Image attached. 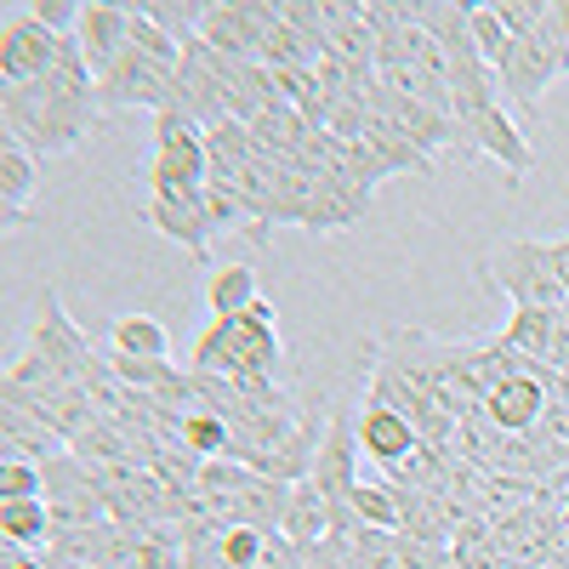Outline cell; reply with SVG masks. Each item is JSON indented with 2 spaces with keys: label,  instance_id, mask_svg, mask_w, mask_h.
Instances as JSON below:
<instances>
[{
  "label": "cell",
  "instance_id": "cell-21",
  "mask_svg": "<svg viewBox=\"0 0 569 569\" xmlns=\"http://www.w3.org/2000/svg\"><path fill=\"white\" fill-rule=\"evenodd\" d=\"M262 291H257V268L251 262H228L206 279V308L211 319H240L246 308H257Z\"/></svg>",
  "mask_w": 569,
  "mask_h": 569
},
{
  "label": "cell",
  "instance_id": "cell-18",
  "mask_svg": "<svg viewBox=\"0 0 569 569\" xmlns=\"http://www.w3.org/2000/svg\"><path fill=\"white\" fill-rule=\"evenodd\" d=\"M206 222H211V240H222V233H246L257 246L273 240V222L233 182H206Z\"/></svg>",
  "mask_w": 569,
  "mask_h": 569
},
{
  "label": "cell",
  "instance_id": "cell-13",
  "mask_svg": "<svg viewBox=\"0 0 569 569\" xmlns=\"http://www.w3.org/2000/svg\"><path fill=\"white\" fill-rule=\"evenodd\" d=\"M142 222L166 233L171 246H182L194 262H211V222H206V188L200 194H149Z\"/></svg>",
  "mask_w": 569,
  "mask_h": 569
},
{
  "label": "cell",
  "instance_id": "cell-4",
  "mask_svg": "<svg viewBox=\"0 0 569 569\" xmlns=\"http://www.w3.org/2000/svg\"><path fill=\"white\" fill-rule=\"evenodd\" d=\"M479 284L501 291L512 308H563L569 291L552 273L547 240H501L496 251L479 257Z\"/></svg>",
  "mask_w": 569,
  "mask_h": 569
},
{
  "label": "cell",
  "instance_id": "cell-8",
  "mask_svg": "<svg viewBox=\"0 0 569 569\" xmlns=\"http://www.w3.org/2000/svg\"><path fill=\"white\" fill-rule=\"evenodd\" d=\"M46 479V507H52V530H80V525H109V496L98 467H86L74 450L40 467Z\"/></svg>",
  "mask_w": 569,
  "mask_h": 569
},
{
  "label": "cell",
  "instance_id": "cell-24",
  "mask_svg": "<svg viewBox=\"0 0 569 569\" xmlns=\"http://www.w3.org/2000/svg\"><path fill=\"white\" fill-rule=\"evenodd\" d=\"M0 541H12V547H46L52 541V507H46V496L0 501Z\"/></svg>",
  "mask_w": 569,
  "mask_h": 569
},
{
  "label": "cell",
  "instance_id": "cell-12",
  "mask_svg": "<svg viewBox=\"0 0 569 569\" xmlns=\"http://www.w3.org/2000/svg\"><path fill=\"white\" fill-rule=\"evenodd\" d=\"M552 393H547V365H530V370H518L507 376V382H496L485 393V421L496 427V433H536L541 416H547Z\"/></svg>",
  "mask_w": 569,
  "mask_h": 569
},
{
  "label": "cell",
  "instance_id": "cell-26",
  "mask_svg": "<svg viewBox=\"0 0 569 569\" xmlns=\"http://www.w3.org/2000/svg\"><path fill=\"white\" fill-rule=\"evenodd\" d=\"M126 46H131V52H142L149 63L171 69V74H177V63H182V40H171L142 7H131V34H126Z\"/></svg>",
  "mask_w": 569,
  "mask_h": 569
},
{
  "label": "cell",
  "instance_id": "cell-27",
  "mask_svg": "<svg viewBox=\"0 0 569 569\" xmlns=\"http://www.w3.org/2000/svg\"><path fill=\"white\" fill-rule=\"evenodd\" d=\"M348 507H353L359 525H376V530H399L405 525V507H399V490L393 485H359Z\"/></svg>",
  "mask_w": 569,
  "mask_h": 569
},
{
  "label": "cell",
  "instance_id": "cell-15",
  "mask_svg": "<svg viewBox=\"0 0 569 569\" xmlns=\"http://www.w3.org/2000/svg\"><path fill=\"white\" fill-rule=\"evenodd\" d=\"M359 450L393 472V467H405V461L421 450V433H416L405 416H393V410H382V405H365V410H359Z\"/></svg>",
  "mask_w": 569,
  "mask_h": 569
},
{
  "label": "cell",
  "instance_id": "cell-37",
  "mask_svg": "<svg viewBox=\"0 0 569 569\" xmlns=\"http://www.w3.org/2000/svg\"><path fill=\"white\" fill-rule=\"evenodd\" d=\"M558 569H569V536H563V547H558Z\"/></svg>",
  "mask_w": 569,
  "mask_h": 569
},
{
  "label": "cell",
  "instance_id": "cell-34",
  "mask_svg": "<svg viewBox=\"0 0 569 569\" xmlns=\"http://www.w3.org/2000/svg\"><path fill=\"white\" fill-rule=\"evenodd\" d=\"M0 569H52V563H46V547H12V541H0Z\"/></svg>",
  "mask_w": 569,
  "mask_h": 569
},
{
  "label": "cell",
  "instance_id": "cell-16",
  "mask_svg": "<svg viewBox=\"0 0 569 569\" xmlns=\"http://www.w3.org/2000/svg\"><path fill=\"white\" fill-rule=\"evenodd\" d=\"M126 34H131V7H109V0H91V7L80 12V52L91 63V74H103L120 52H126Z\"/></svg>",
  "mask_w": 569,
  "mask_h": 569
},
{
  "label": "cell",
  "instance_id": "cell-2",
  "mask_svg": "<svg viewBox=\"0 0 569 569\" xmlns=\"http://www.w3.org/2000/svg\"><path fill=\"white\" fill-rule=\"evenodd\" d=\"M188 370H211V376H228V382H279L284 342H279L273 302L262 297L240 319H211L200 330L194 353H188Z\"/></svg>",
  "mask_w": 569,
  "mask_h": 569
},
{
  "label": "cell",
  "instance_id": "cell-9",
  "mask_svg": "<svg viewBox=\"0 0 569 569\" xmlns=\"http://www.w3.org/2000/svg\"><path fill=\"white\" fill-rule=\"evenodd\" d=\"M29 353H40L52 370H63L69 382H86L91 359H98L86 342V330L69 319V308L52 284H40V313H34V330H29Z\"/></svg>",
  "mask_w": 569,
  "mask_h": 569
},
{
  "label": "cell",
  "instance_id": "cell-28",
  "mask_svg": "<svg viewBox=\"0 0 569 569\" xmlns=\"http://www.w3.org/2000/svg\"><path fill=\"white\" fill-rule=\"evenodd\" d=\"M142 12H149L171 40H194L200 23H206V0H149Z\"/></svg>",
  "mask_w": 569,
  "mask_h": 569
},
{
  "label": "cell",
  "instance_id": "cell-1",
  "mask_svg": "<svg viewBox=\"0 0 569 569\" xmlns=\"http://www.w3.org/2000/svg\"><path fill=\"white\" fill-rule=\"evenodd\" d=\"M0 126H7V137L18 142V149H29L34 160L69 154L103 126L98 74H91L74 34L58 46V63H52L46 80L0 86Z\"/></svg>",
  "mask_w": 569,
  "mask_h": 569
},
{
  "label": "cell",
  "instance_id": "cell-32",
  "mask_svg": "<svg viewBox=\"0 0 569 569\" xmlns=\"http://www.w3.org/2000/svg\"><path fill=\"white\" fill-rule=\"evenodd\" d=\"M29 12H34L46 29H52V34L69 40V34L80 29V12H86V7H80V0H29Z\"/></svg>",
  "mask_w": 569,
  "mask_h": 569
},
{
  "label": "cell",
  "instance_id": "cell-31",
  "mask_svg": "<svg viewBox=\"0 0 569 569\" xmlns=\"http://www.w3.org/2000/svg\"><path fill=\"white\" fill-rule=\"evenodd\" d=\"M472 40H479V52H485V63L496 69V58L507 52V29H501V18H496V7H472Z\"/></svg>",
  "mask_w": 569,
  "mask_h": 569
},
{
  "label": "cell",
  "instance_id": "cell-35",
  "mask_svg": "<svg viewBox=\"0 0 569 569\" xmlns=\"http://www.w3.org/2000/svg\"><path fill=\"white\" fill-rule=\"evenodd\" d=\"M547 257H552V273H558V284L569 291V233H563V240H547Z\"/></svg>",
  "mask_w": 569,
  "mask_h": 569
},
{
  "label": "cell",
  "instance_id": "cell-3",
  "mask_svg": "<svg viewBox=\"0 0 569 569\" xmlns=\"http://www.w3.org/2000/svg\"><path fill=\"white\" fill-rule=\"evenodd\" d=\"M291 490L297 485H284V479H268V472L246 467V461H206L200 472V512L217 518V525H251V530H273L284 525V507H291Z\"/></svg>",
  "mask_w": 569,
  "mask_h": 569
},
{
  "label": "cell",
  "instance_id": "cell-25",
  "mask_svg": "<svg viewBox=\"0 0 569 569\" xmlns=\"http://www.w3.org/2000/svg\"><path fill=\"white\" fill-rule=\"evenodd\" d=\"M109 342H114V353H131V359H171V330L160 319H149V313L114 319Z\"/></svg>",
  "mask_w": 569,
  "mask_h": 569
},
{
  "label": "cell",
  "instance_id": "cell-23",
  "mask_svg": "<svg viewBox=\"0 0 569 569\" xmlns=\"http://www.w3.org/2000/svg\"><path fill=\"white\" fill-rule=\"evenodd\" d=\"M552 325H558V308H512V319L501 330V348H512L525 365H547L552 359Z\"/></svg>",
  "mask_w": 569,
  "mask_h": 569
},
{
  "label": "cell",
  "instance_id": "cell-14",
  "mask_svg": "<svg viewBox=\"0 0 569 569\" xmlns=\"http://www.w3.org/2000/svg\"><path fill=\"white\" fill-rule=\"evenodd\" d=\"M416 29H427V34L445 46L450 69L485 63L479 40H472V7H461V0H416Z\"/></svg>",
  "mask_w": 569,
  "mask_h": 569
},
{
  "label": "cell",
  "instance_id": "cell-30",
  "mask_svg": "<svg viewBox=\"0 0 569 569\" xmlns=\"http://www.w3.org/2000/svg\"><path fill=\"white\" fill-rule=\"evenodd\" d=\"M29 496H46V479L34 461H7L0 467V501H29Z\"/></svg>",
  "mask_w": 569,
  "mask_h": 569
},
{
  "label": "cell",
  "instance_id": "cell-11",
  "mask_svg": "<svg viewBox=\"0 0 569 569\" xmlns=\"http://www.w3.org/2000/svg\"><path fill=\"white\" fill-rule=\"evenodd\" d=\"M58 46H63V34H52L29 7H12L7 12V34H0V80L7 86L46 80L52 63H58Z\"/></svg>",
  "mask_w": 569,
  "mask_h": 569
},
{
  "label": "cell",
  "instance_id": "cell-7",
  "mask_svg": "<svg viewBox=\"0 0 569 569\" xmlns=\"http://www.w3.org/2000/svg\"><path fill=\"white\" fill-rule=\"evenodd\" d=\"M98 103L103 114H120V109H149V114H166V109H182V91H177V74L149 63L142 52H126L98 74Z\"/></svg>",
  "mask_w": 569,
  "mask_h": 569
},
{
  "label": "cell",
  "instance_id": "cell-6",
  "mask_svg": "<svg viewBox=\"0 0 569 569\" xmlns=\"http://www.w3.org/2000/svg\"><path fill=\"white\" fill-rule=\"evenodd\" d=\"M552 80H569V46L547 29L525 34V40H507V52L496 58V86L518 103L530 126H541V98Z\"/></svg>",
  "mask_w": 569,
  "mask_h": 569
},
{
  "label": "cell",
  "instance_id": "cell-22",
  "mask_svg": "<svg viewBox=\"0 0 569 569\" xmlns=\"http://www.w3.org/2000/svg\"><path fill=\"white\" fill-rule=\"evenodd\" d=\"M279 536L291 541L297 552H308V547H319V541L330 536V501H325L308 479L291 490V507H284V525H279Z\"/></svg>",
  "mask_w": 569,
  "mask_h": 569
},
{
  "label": "cell",
  "instance_id": "cell-29",
  "mask_svg": "<svg viewBox=\"0 0 569 569\" xmlns=\"http://www.w3.org/2000/svg\"><path fill=\"white\" fill-rule=\"evenodd\" d=\"M547 12H552V0H496V18H501V29L512 40L547 29Z\"/></svg>",
  "mask_w": 569,
  "mask_h": 569
},
{
  "label": "cell",
  "instance_id": "cell-19",
  "mask_svg": "<svg viewBox=\"0 0 569 569\" xmlns=\"http://www.w3.org/2000/svg\"><path fill=\"white\" fill-rule=\"evenodd\" d=\"M34 194H40V160L7 137V149H0V211H7V228L29 222Z\"/></svg>",
  "mask_w": 569,
  "mask_h": 569
},
{
  "label": "cell",
  "instance_id": "cell-33",
  "mask_svg": "<svg viewBox=\"0 0 569 569\" xmlns=\"http://www.w3.org/2000/svg\"><path fill=\"white\" fill-rule=\"evenodd\" d=\"M547 370H558L569 382V302L558 308V325H552V359H547Z\"/></svg>",
  "mask_w": 569,
  "mask_h": 569
},
{
  "label": "cell",
  "instance_id": "cell-17",
  "mask_svg": "<svg viewBox=\"0 0 569 569\" xmlns=\"http://www.w3.org/2000/svg\"><path fill=\"white\" fill-rule=\"evenodd\" d=\"M0 450H7V461H34V467H46V461H58L63 450H69V439L58 433L52 421H40V416H29V410H18V405H0Z\"/></svg>",
  "mask_w": 569,
  "mask_h": 569
},
{
  "label": "cell",
  "instance_id": "cell-20",
  "mask_svg": "<svg viewBox=\"0 0 569 569\" xmlns=\"http://www.w3.org/2000/svg\"><path fill=\"white\" fill-rule=\"evenodd\" d=\"M359 142L376 154V166H382L388 177H393V171H410V177H439V171H433V160H427V154L416 149V142H405V137H399L382 114H376V109H370V120H365Z\"/></svg>",
  "mask_w": 569,
  "mask_h": 569
},
{
  "label": "cell",
  "instance_id": "cell-10",
  "mask_svg": "<svg viewBox=\"0 0 569 569\" xmlns=\"http://www.w3.org/2000/svg\"><path fill=\"white\" fill-rule=\"evenodd\" d=\"M456 126L467 131V142H472L479 154H490L496 166H507V182H525V177L536 171L530 131L518 126V120H507V109H501V103H479V109H467V114H456Z\"/></svg>",
  "mask_w": 569,
  "mask_h": 569
},
{
  "label": "cell",
  "instance_id": "cell-5",
  "mask_svg": "<svg viewBox=\"0 0 569 569\" xmlns=\"http://www.w3.org/2000/svg\"><path fill=\"white\" fill-rule=\"evenodd\" d=\"M211 182V149L206 126L188 109L154 114V160H149V188L154 194H200Z\"/></svg>",
  "mask_w": 569,
  "mask_h": 569
},
{
  "label": "cell",
  "instance_id": "cell-36",
  "mask_svg": "<svg viewBox=\"0 0 569 569\" xmlns=\"http://www.w3.org/2000/svg\"><path fill=\"white\" fill-rule=\"evenodd\" d=\"M541 490H547V496L558 501V512H563V525H569V472H558V479H547Z\"/></svg>",
  "mask_w": 569,
  "mask_h": 569
}]
</instances>
